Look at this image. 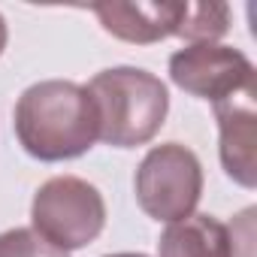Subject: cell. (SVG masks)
Listing matches in <instances>:
<instances>
[{
  "instance_id": "6da1fadb",
  "label": "cell",
  "mask_w": 257,
  "mask_h": 257,
  "mask_svg": "<svg viewBox=\"0 0 257 257\" xmlns=\"http://www.w3.org/2000/svg\"><path fill=\"white\" fill-rule=\"evenodd\" d=\"M16 137L37 161H70L97 143V115L82 85L46 79L16 103Z\"/></svg>"
},
{
  "instance_id": "7a4b0ae2",
  "label": "cell",
  "mask_w": 257,
  "mask_h": 257,
  "mask_svg": "<svg viewBox=\"0 0 257 257\" xmlns=\"http://www.w3.org/2000/svg\"><path fill=\"white\" fill-rule=\"evenodd\" d=\"M97 115V140L112 149H137L158 137L170 112L167 85L140 67H112L88 82Z\"/></svg>"
},
{
  "instance_id": "3957f363",
  "label": "cell",
  "mask_w": 257,
  "mask_h": 257,
  "mask_svg": "<svg viewBox=\"0 0 257 257\" xmlns=\"http://www.w3.org/2000/svg\"><path fill=\"white\" fill-rule=\"evenodd\" d=\"M34 233L61 251L91 245L106 227L103 194L79 176H55L34 194Z\"/></svg>"
},
{
  "instance_id": "277c9868",
  "label": "cell",
  "mask_w": 257,
  "mask_h": 257,
  "mask_svg": "<svg viewBox=\"0 0 257 257\" xmlns=\"http://www.w3.org/2000/svg\"><path fill=\"white\" fill-rule=\"evenodd\" d=\"M137 200L155 221H182L194 215L203 194V167L182 143L155 146L137 170Z\"/></svg>"
},
{
  "instance_id": "5b68a950",
  "label": "cell",
  "mask_w": 257,
  "mask_h": 257,
  "mask_svg": "<svg viewBox=\"0 0 257 257\" xmlns=\"http://www.w3.org/2000/svg\"><path fill=\"white\" fill-rule=\"evenodd\" d=\"M170 79L182 91L218 103L242 91L245 85L257 82V73L254 64L233 46L194 43L170 58Z\"/></svg>"
},
{
  "instance_id": "8992f818",
  "label": "cell",
  "mask_w": 257,
  "mask_h": 257,
  "mask_svg": "<svg viewBox=\"0 0 257 257\" xmlns=\"http://www.w3.org/2000/svg\"><path fill=\"white\" fill-rule=\"evenodd\" d=\"M221 131V164L242 188L257 185V82L215 103Z\"/></svg>"
},
{
  "instance_id": "52a82bcc",
  "label": "cell",
  "mask_w": 257,
  "mask_h": 257,
  "mask_svg": "<svg viewBox=\"0 0 257 257\" xmlns=\"http://www.w3.org/2000/svg\"><path fill=\"white\" fill-rule=\"evenodd\" d=\"M188 0H161V4H94L91 13L100 19L103 31L124 43H161L179 34Z\"/></svg>"
},
{
  "instance_id": "ba28073f",
  "label": "cell",
  "mask_w": 257,
  "mask_h": 257,
  "mask_svg": "<svg viewBox=\"0 0 257 257\" xmlns=\"http://www.w3.org/2000/svg\"><path fill=\"white\" fill-rule=\"evenodd\" d=\"M158 254L161 257H233L230 227L212 215H188L164 230L158 242Z\"/></svg>"
},
{
  "instance_id": "9c48e42d",
  "label": "cell",
  "mask_w": 257,
  "mask_h": 257,
  "mask_svg": "<svg viewBox=\"0 0 257 257\" xmlns=\"http://www.w3.org/2000/svg\"><path fill=\"white\" fill-rule=\"evenodd\" d=\"M227 31H230V7L212 0V4H188L185 7V19H182L176 37H185L194 46V43H215Z\"/></svg>"
},
{
  "instance_id": "30bf717a",
  "label": "cell",
  "mask_w": 257,
  "mask_h": 257,
  "mask_svg": "<svg viewBox=\"0 0 257 257\" xmlns=\"http://www.w3.org/2000/svg\"><path fill=\"white\" fill-rule=\"evenodd\" d=\"M0 257H70V254L55 248L34 230L16 227V230L0 233Z\"/></svg>"
},
{
  "instance_id": "8fae6325",
  "label": "cell",
  "mask_w": 257,
  "mask_h": 257,
  "mask_svg": "<svg viewBox=\"0 0 257 257\" xmlns=\"http://www.w3.org/2000/svg\"><path fill=\"white\" fill-rule=\"evenodd\" d=\"M4 49H7V22L0 16V55H4Z\"/></svg>"
},
{
  "instance_id": "7c38bea8",
  "label": "cell",
  "mask_w": 257,
  "mask_h": 257,
  "mask_svg": "<svg viewBox=\"0 0 257 257\" xmlns=\"http://www.w3.org/2000/svg\"><path fill=\"white\" fill-rule=\"evenodd\" d=\"M106 257H146V254H106Z\"/></svg>"
}]
</instances>
